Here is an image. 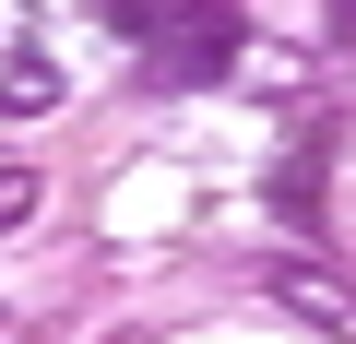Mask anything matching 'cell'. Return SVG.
Here are the masks:
<instances>
[{
    "mask_svg": "<svg viewBox=\"0 0 356 344\" xmlns=\"http://www.w3.org/2000/svg\"><path fill=\"white\" fill-rule=\"evenodd\" d=\"M143 48H154V72H166V83H202V72H226V60H238V0H166Z\"/></svg>",
    "mask_w": 356,
    "mask_h": 344,
    "instance_id": "obj_1",
    "label": "cell"
},
{
    "mask_svg": "<svg viewBox=\"0 0 356 344\" xmlns=\"http://www.w3.org/2000/svg\"><path fill=\"white\" fill-rule=\"evenodd\" d=\"M273 297H285L297 320H321V332H344V344H356V285H332V273H297V261H285V273H273Z\"/></svg>",
    "mask_w": 356,
    "mask_h": 344,
    "instance_id": "obj_2",
    "label": "cell"
},
{
    "mask_svg": "<svg viewBox=\"0 0 356 344\" xmlns=\"http://www.w3.org/2000/svg\"><path fill=\"white\" fill-rule=\"evenodd\" d=\"M0 95H13V107H48L60 95V60L48 48H13V60H0Z\"/></svg>",
    "mask_w": 356,
    "mask_h": 344,
    "instance_id": "obj_3",
    "label": "cell"
},
{
    "mask_svg": "<svg viewBox=\"0 0 356 344\" xmlns=\"http://www.w3.org/2000/svg\"><path fill=\"white\" fill-rule=\"evenodd\" d=\"M273 202H285V214H297V202H321V142H309V154H285V166H273Z\"/></svg>",
    "mask_w": 356,
    "mask_h": 344,
    "instance_id": "obj_4",
    "label": "cell"
},
{
    "mask_svg": "<svg viewBox=\"0 0 356 344\" xmlns=\"http://www.w3.org/2000/svg\"><path fill=\"white\" fill-rule=\"evenodd\" d=\"M24 214H36V166H0V238H13Z\"/></svg>",
    "mask_w": 356,
    "mask_h": 344,
    "instance_id": "obj_5",
    "label": "cell"
},
{
    "mask_svg": "<svg viewBox=\"0 0 356 344\" xmlns=\"http://www.w3.org/2000/svg\"><path fill=\"white\" fill-rule=\"evenodd\" d=\"M154 13H166V0H95V24H107V36H154Z\"/></svg>",
    "mask_w": 356,
    "mask_h": 344,
    "instance_id": "obj_6",
    "label": "cell"
},
{
    "mask_svg": "<svg viewBox=\"0 0 356 344\" xmlns=\"http://www.w3.org/2000/svg\"><path fill=\"white\" fill-rule=\"evenodd\" d=\"M321 13H332V24H356V0H321Z\"/></svg>",
    "mask_w": 356,
    "mask_h": 344,
    "instance_id": "obj_7",
    "label": "cell"
}]
</instances>
